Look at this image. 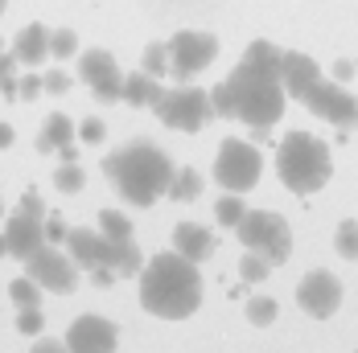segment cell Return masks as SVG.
<instances>
[{"mask_svg": "<svg viewBox=\"0 0 358 353\" xmlns=\"http://www.w3.org/2000/svg\"><path fill=\"white\" fill-rule=\"evenodd\" d=\"M141 304L144 313L161 320H185L202 304V276L198 263H189L178 250L152 255L141 267Z\"/></svg>", "mask_w": 358, "mask_h": 353, "instance_id": "6da1fadb", "label": "cell"}, {"mask_svg": "<svg viewBox=\"0 0 358 353\" xmlns=\"http://www.w3.org/2000/svg\"><path fill=\"white\" fill-rule=\"evenodd\" d=\"M103 173L111 176L115 193L132 206H152L157 197H165L169 181H173V160L148 140H132L115 148L103 160Z\"/></svg>", "mask_w": 358, "mask_h": 353, "instance_id": "7a4b0ae2", "label": "cell"}, {"mask_svg": "<svg viewBox=\"0 0 358 353\" xmlns=\"http://www.w3.org/2000/svg\"><path fill=\"white\" fill-rule=\"evenodd\" d=\"M227 91H231V103H235V119H243L251 128H272L280 115H285V87H280V74L259 70L251 62H239L231 78H222Z\"/></svg>", "mask_w": 358, "mask_h": 353, "instance_id": "3957f363", "label": "cell"}, {"mask_svg": "<svg viewBox=\"0 0 358 353\" xmlns=\"http://www.w3.org/2000/svg\"><path fill=\"white\" fill-rule=\"evenodd\" d=\"M276 173L285 181V189H292L296 197H309V193L325 189V181L334 176V156L317 136L288 132L276 148Z\"/></svg>", "mask_w": 358, "mask_h": 353, "instance_id": "277c9868", "label": "cell"}, {"mask_svg": "<svg viewBox=\"0 0 358 353\" xmlns=\"http://www.w3.org/2000/svg\"><path fill=\"white\" fill-rule=\"evenodd\" d=\"M239 243L255 255H264L272 267H280L288 255H292V230L280 213H268V210H248L235 226Z\"/></svg>", "mask_w": 358, "mask_h": 353, "instance_id": "5b68a950", "label": "cell"}, {"mask_svg": "<svg viewBox=\"0 0 358 353\" xmlns=\"http://www.w3.org/2000/svg\"><path fill=\"white\" fill-rule=\"evenodd\" d=\"M157 119L173 132H202L210 119H215V107H210V91H198V87H173V91H161L157 95Z\"/></svg>", "mask_w": 358, "mask_h": 353, "instance_id": "8992f818", "label": "cell"}, {"mask_svg": "<svg viewBox=\"0 0 358 353\" xmlns=\"http://www.w3.org/2000/svg\"><path fill=\"white\" fill-rule=\"evenodd\" d=\"M259 173H264V156L248 140H222V148H218V156H215V181L227 193L255 189Z\"/></svg>", "mask_w": 358, "mask_h": 353, "instance_id": "52a82bcc", "label": "cell"}, {"mask_svg": "<svg viewBox=\"0 0 358 353\" xmlns=\"http://www.w3.org/2000/svg\"><path fill=\"white\" fill-rule=\"evenodd\" d=\"M25 263V276L41 287V292H58V296H66L78 287V271H74V259L66 250H58L54 243H41L34 255H25L21 259Z\"/></svg>", "mask_w": 358, "mask_h": 353, "instance_id": "ba28073f", "label": "cell"}, {"mask_svg": "<svg viewBox=\"0 0 358 353\" xmlns=\"http://www.w3.org/2000/svg\"><path fill=\"white\" fill-rule=\"evenodd\" d=\"M165 45H169V70L178 78H194L198 70H206L218 58V37L202 33V29H181Z\"/></svg>", "mask_w": 358, "mask_h": 353, "instance_id": "9c48e42d", "label": "cell"}, {"mask_svg": "<svg viewBox=\"0 0 358 353\" xmlns=\"http://www.w3.org/2000/svg\"><path fill=\"white\" fill-rule=\"evenodd\" d=\"M305 107H309L313 115H322L325 123L342 128V132L358 128V99L346 91V87H342V82H329V78H322V82L313 87V95L305 99Z\"/></svg>", "mask_w": 358, "mask_h": 353, "instance_id": "30bf717a", "label": "cell"}, {"mask_svg": "<svg viewBox=\"0 0 358 353\" xmlns=\"http://www.w3.org/2000/svg\"><path fill=\"white\" fill-rule=\"evenodd\" d=\"M78 78L91 87V95H95L99 103H120L124 74H120V66H115V58H111L108 50H87V54L78 58Z\"/></svg>", "mask_w": 358, "mask_h": 353, "instance_id": "8fae6325", "label": "cell"}, {"mask_svg": "<svg viewBox=\"0 0 358 353\" xmlns=\"http://www.w3.org/2000/svg\"><path fill=\"white\" fill-rule=\"evenodd\" d=\"M62 345H66V353H115V345H120V329H115L108 317L87 313V317L71 320Z\"/></svg>", "mask_w": 358, "mask_h": 353, "instance_id": "7c38bea8", "label": "cell"}, {"mask_svg": "<svg viewBox=\"0 0 358 353\" xmlns=\"http://www.w3.org/2000/svg\"><path fill=\"white\" fill-rule=\"evenodd\" d=\"M296 304H301L313 320H329L342 308V283H338V276H329V271H309V276L301 280V287H296Z\"/></svg>", "mask_w": 358, "mask_h": 353, "instance_id": "4fadbf2b", "label": "cell"}, {"mask_svg": "<svg viewBox=\"0 0 358 353\" xmlns=\"http://www.w3.org/2000/svg\"><path fill=\"white\" fill-rule=\"evenodd\" d=\"M41 222H45V213H34V210L8 213V222H4V243H8V255H17V259L34 255V250L45 243Z\"/></svg>", "mask_w": 358, "mask_h": 353, "instance_id": "5bb4252c", "label": "cell"}, {"mask_svg": "<svg viewBox=\"0 0 358 353\" xmlns=\"http://www.w3.org/2000/svg\"><path fill=\"white\" fill-rule=\"evenodd\" d=\"M317 82H322V66L309 54H285L280 58V87H285L288 99H301L305 103Z\"/></svg>", "mask_w": 358, "mask_h": 353, "instance_id": "9a60e30c", "label": "cell"}, {"mask_svg": "<svg viewBox=\"0 0 358 353\" xmlns=\"http://www.w3.org/2000/svg\"><path fill=\"white\" fill-rule=\"evenodd\" d=\"M173 250L185 255L189 263H206L215 255V234L202 222H178L173 226Z\"/></svg>", "mask_w": 358, "mask_h": 353, "instance_id": "2e32d148", "label": "cell"}, {"mask_svg": "<svg viewBox=\"0 0 358 353\" xmlns=\"http://www.w3.org/2000/svg\"><path fill=\"white\" fill-rule=\"evenodd\" d=\"M62 243H66V255L74 259V267H99V255H103V234L99 230H87V226H71L66 234H62Z\"/></svg>", "mask_w": 358, "mask_h": 353, "instance_id": "e0dca14e", "label": "cell"}, {"mask_svg": "<svg viewBox=\"0 0 358 353\" xmlns=\"http://www.w3.org/2000/svg\"><path fill=\"white\" fill-rule=\"evenodd\" d=\"M99 267H111L115 276H141V267H144L141 247H136L132 239H103Z\"/></svg>", "mask_w": 358, "mask_h": 353, "instance_id": "ac0fdd59", "label": "cell"}, {"mask_svg": "<svg viewBox=\"0 0 358 353\" xmlns=\"http://www.w3.org/2000/svg\"><path fill=\"white\" fill-rule=\"evenodd\" d=\"M13 54H17V62L21 66H41L45 58H50V29L45 25H25L21 33H17V41H13Z\"/></svg>", "mask_w": 358, "mask_h": 353, "instance_id": "d6986e66", "label": "cell"}, {"mask_svg": "<svg viewBox=\"0 0 358 353\" xmlns=\"http://www.w3.org/2000/svg\"><path fill=\"white\" fill-rule=\"evenodd\" d=\"M157 95H161V82L152 78V74H128L124 78V91H120V99L132 107H152L157 103Z\"/></svg>", "mask_w": 358, "mask_h": 353, "instance_id": "ffe728a7", "label": "cell"}, {"mask_svg": "<svg viewBox=\"0 0 358 353\" xmlns=\"http://www.w3.org/2000/svg\"><path fill=\"white\" fill-rule=\"evenodd\" d=\"M66 140H74L71 119H66L62 111H50V119H45L41 132H37V152H58Z\"/></svg>", "mask_w": 358, "mask_h": 353, "instance_id": "44dd1931", "label": "cell"}, {"mask_svg": "<svg viewBox=\"0 0 358 353\" xmlns=\"http://www.w3.org/2000/svg\"><path fill=\"white\" fill-rule=\"evenodd\" d=\"M280 58H285V50L272 45V41H251L248 54H243V62L259 66V70H272V74H280Z\"/></svg>", "mask_w": 358, "mask_h": 353, "instance_id": "7402d4cb", "label": "cell"}, {"mask_svg": "<svg viewBox=\"0 0 358 353\" xmlns=\"http://www.w3.org/2000/svg\"><path fill=\"white\" fill-rule=\"evenodd\" d=\"M173 202H194L198 193H202V176L194 173V169H173V181H169V189H165Z\"/></svg>", "mask_w": 358, "mask_h": 353, "instance_id": "603a6c76", "label": "cell"}, {"mask_svg": "<svg viewBox=\"0 0 358 353\" xmlns=\"http://www.w3.org/2000/svg\"><path fill=\"white\" fill-rule=\"evenodd\" d=\"M243 213H248V206H243V193H222V197H218V206H215V218H218V226H227V230H235Z\"/></svg>", "mask_w": 358, "mask_h": 353, "instance_id": "cb8c5ba5", "label": "cell"}, {"mask_svg": "<svg viewBox=\"0 0 358 353\" xmlns=\"http://www.w3.org/2000/svg\"><path fill=\"white\" fill-rule=\"evenodd\" d=\"M144 74H152V78H165L169 74V45L165 41H152V45H144Z\"/></svg>", "mask_w": 358, "mask_h": 353, "instance_id": "d4e9b609", "label": "cell"}, {"mask_svg": "<svg viewBox=\"0 0 358 353\" xmlns=\"http://www.w3.org/2000/svg\"><path fill=\"white\" fill-rule=\"evenodd\" d=\"M99 234L103 239H132V222L120 210H99Z\"/></svg>", "mask_w": 358, "mask_h": 353, "instance_id": "484cf974", "label": "cell"}, {"mask_svg": "<svg viewBox=\"0 0 358 353\" xmlns=\"http://www.w3.org/2000/svg\"><path fill=\"white\" fill-rule=\"evenodd\" d=\"M334 247H338V255H342V259H358V222H355V218H346V222L338 226Z\"/></svg>", "mask_w": 358, "mask_h": 353, "instance_id": "4316f807", "label": "cell"}, {"mask_svg": "<svg viewBox=\"0 0 358 353\" xmlns=\"http://www.w3.org/2000/svg\"><path fill=\"white\" fill-rule=\"evenodd\" d=\"M54 185H58L62 193H78V189L87 185V176H83V169H78V160H62V169L54 173Z\"/></svg>", "mask_w": 358, "mask_h": 353, "instance_id": "83f0119b", "label": "cell"}, {"mask_svg": "<svg viewBox=\"0 0 358 353\" xmlns=\"http://www.w3.org/2000/svg\"><path fill=\"white\" fill-rule=\"evenodd\" d=\"M248 320L259 324V329L272 324V320H276V300H272V296H251L248 300Z\"/></svg>", "mask_w": 358, "mask_h": 353, "instance_id": "f1b7e54d", "label": "cell"}, {"mask_svg": "<svg viewBox=\"0 0 358 353\" xmlns=\"http://www.w3.org/2000/svg\"><path fill=\"white\" fill-rule=\"evenodd\" d=\"M8 296L21 304V308H29V304H41V287H37L29 276H21V280H13L8 283Z\"/></svg>", "mask_w": 358, "mask_h": 353, "instance_id": "f546056e", "label": "cell"}, {"mask_svg": "<svg viewBox=\"0 0 358 353\" xmlns=\"http://www.w3.org/2000/svg\"><path fill=\"white\" fill-rule=\"evenodd\" d=\"M268 271H272V263H268L264 255H255V250H248V255H243V263H239V276H243L248 283L268 280Z\"/></svg>", "mask_w": 358, "mask_h": 353, "instance_id": "4dcf8cb0", "label": "cell"}, {"mask_svg": "<svg viewBox=\"0 0 358 353\" xmlns=\"http://www.w3.org/2000/svg\"><path fill=\"white\" fill-rule=\"evenodd\" d=\"M17 54H4L0 50V91L8 95V99H17Z\"/></svg>", "mask_w": 358, "mask_h": 353, "instance_id": "1f68e13d", "label": "cell"}, {"mask_svg": "<svg viewBox=\"0 0 358 353\" xmlns=\"http://www.w3.org/2000/svg\"><path fill=\"white\" fill-rule=\"evenodd\" d=\"M78 50V33L74 29H54L50 33V58H71Z\"/></svg>", "mask_w": 358, "mask_h": 353, "instance_id": "d6a6232c", "label": "cell"}, {"mask_svg": "<svg viewBox=\"0 0 358 353\" xmlns=\"http://www.w3.org/2000/svg\"><path fill=\"white\" fill-rule=\"evenodd\" d=\"M17 329H21L25 337H41V329H45V313H41V304H29V308H21V317H17Z\"/></svg>", "mask_w": 358, "mask_h": 353, "instance_id": "836d02e7", "label": "cell"}, {"mask_svg": "<svg viewBox=\"0 0 358 353\" xmlns=\"http://www.w3.org/2000/svg\"><path fill=\"white\" fill-rule=\"evenodd\" d=\"M210 107H215V115H222V119H235V103H231L227 82H218L215 91H210Z\"/></svg>", "mask_w": 358, "mask_h": 353, "instance_id": "e575fe53", "label": "cell"}, {"mask_svg": "<svg viewBox=\"0 0 358 353\" xmlns=\"http://www.w3.org/2000/svg\"><path fill=\"white\" fill-rule=\"evenodd\" d=\"M41 91H45V95H66V91H71V74L66 70L41 74Z\"/></svg>", "mask_w": 358, "mask_h": 353, "instance_id": "d590c367", "label": "cell"}, {"mask_svg": "<svg viewBox=\"0 0 358 353\" xmlns=\"http://www.w3.org/2000/svg\"><path fill=\"white\" fill-rule=\"evenodd\" d=\"M103 132H108V128H103V119H95V115H91V119H83L78 140H83V144H99V140H103Z\"/></svg>", "mask_w": 358, "mask_h": 353, "instance_id": "8d00e7d4", "label": "cell"}, {"mask_svg": "<svg viewBox=\"0 0 358 353\" xmlns=\"http://www.w3.org/2000/svg\"><path fill=\"white\" fill-rule=\"evenodd\" d=\"M41 95V78L37 74H17V99H37Z\"/></svg>", "mask_w": 358, "mask_h": 353, "instance_id": "74e56055", "label": "cell"}, {"mask_svg": "<svg viewBox=\"0 0 358 353\" xmlns=\"http://www.w3.org/2000/svg\"><path fill=\"white\" fill-rule=\"evenodd\" d=\"M115 280H120V276H115L111 267H91V283H95V287H111Z\"/></svg>", "mask_w": 358, "mask_h": 353, "instance_id": "f35d334b", "label": "cell"}, {"mask_svg": "<svg viewBox=\"0 0 358 353\" xmlns=\"http://www.w3.org/2000/svg\"><path fill=\"white\" fill-rule=\"evenodd\" d=\"M29 353H66V345H62V341H45V337H41Z\"/></svg>", "mask_w": 358, "mask_h": 353, "instance_id": "ab89813d", "label": "cell"}, {"mask_svg": "<svg viewBox=\"0 0 358 353\" xmlns=\"http://www.w3.org/2000/svg\"><path fill=\"white\" fill-rule=\"evenodd\" d=\"M58 156H62V160H78V144H74V140H66L62 148H58Z\"/></svg>", "mask_w": 358, "mask_h": 353, "instance_id": "60d3db41", "label": "cell"}, {"mask_svg": "<svg viewBox=\"0 0 358 353\" xmlns=\"http://www.w3.org/2000/svg\"><path fill=\"white\" fill-rule=\"evenodd\" d=\"M8 144H13V128H8V123H4V119H0V152H4V148H8Z\"/></svg>", "mask_w": 358, "mask_h": 353, "instance_id": "b9f144b4", "label": "cell"}, {"mask_svg": "<svg viewBox=\"0 0 358 353\" xmlns=\"http://www.w3.org/2000/svg\"><path fill=\"white\" fill-rule=\"evenodd\" d=\"M350 70H355L350 62H338V66H334V78H350Z\"/></svg>", "mask_w": 358, "mask_h": 353, "instance_id": "7bdbcfd3", "label": "cell"}, {"mask_svg": "<svg viewBox=\"0 0 358 353\" xmlns=\"http://www.w3.org/2000/svg\"><path fill=\"white\" fill-rule=\"evenodd\" d=\"M4 255H8V243H4V234H0V259H4Z\"/></svg>", "mask_w": 358, "mask_h": 353, "instance_id": "ee69618b", "label": "cell"}, {"mask_svg": "<svg viewBox=\"0 0 358 353\" xmlns=\"http://www.w3.org/2000/svg\"><path fill=\"white\" fill-rule=\"evenodd\" d=\"M4 4H8V0H0V17H4Z\"/></svg>", "mask_w": 358, "mask_h": 353, "instance_id": "f6af8a7d", "label": "cell"}, {"mask_svg": "<svg viewBox=\"0 0 358 353\" xmlns=\"http://www.w3.org/2000/svg\"><path fill=\"white\" fill-rule=\"evenodd\" d=\"M0 50H4V41H0Z\"/></svg>", "mask_w": 358, "mask_h": 353, "instance_id": "bcb514c9", "label": "cell"}, {"mask_svg": "<svg viewBox=\"0 0 358 353\" xmlns=\"http://www.w3.org/2000/svg\"><path fill=\"white\" fill-rule=\"evenodd\" d=\"M0 213H4V206H0Z\"/></svg>", "mask_w": 358, "mask_h": 353, "instance_id": "7dc6e473", "label": "cell"}]
</instances>
